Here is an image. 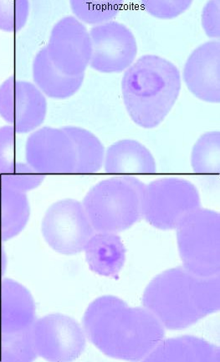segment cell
I'll return each mask as SVG.
<instances>
[{"instance_id": "cell-1", "label": "cell", "mask_w": 220, "mask_h": 362, "mask_svg": "<svg viewBox=\"0 0 220 362\" xmlns=\"http://www.w3.org/2000/svg\"><path fill=\"white\" fill-rule=\"evenodd\" d=\"M82 325L85 334L97 349L120 360L145 361L165 337L164 325L150 310L130 307L112 296L91 303Z\"/></svg>"}, {"instance_id": "cell-2", "label": "cell", "mask_w": 220, "mask_h": 362, "mask_svg": "<svg viewBox=\"0 0 220 362\" xmlns=\"http://www.w3.org/2000/svg\"><path fill=\"white\" fill-rule=\"evenodd\" d=\"M142 305L166 329L191 327L219 310V275L200 277L183 266L166 270L147 285Z\"/></svg>"}, {"instance_id": "cell-3", "label": "cell", "mask_w": 220, "mask_h": 362, "mask_svg": "<svg viewBox=\"0 0 220 362\" xmlns=\"http://www.w3.org/2000/svg\"><path fill=\"white\" fill-rule=\"evenodd\" d=\"M181 89V75L171 62L155 55L138 59L126 70L122 90L130 117L138 125L152 129L172 110Z\"/></svg>"}, {"instance_id": "cell-4", "label": "cell", "mask_w": 220, "mask_h": 362, "mask_svg": "<svg viewBox=\"0 0 220 362\" xmlns=\"http://www.w3.org/2000/svg\"><path fill=\"white\" fill-rule=\"evenodd\" d=\"M146 185L132 176L101 181L90 189L83 207L97 233H118L142 217Z\"/></svg>"}, {"instance_id": "cell-5", "label": "cell", "mask_w": 220, "mask_h": 362, "mask_svg": "<svg viewBox=\"0 0 220 362\" xmlns=\"http://www.w3.org/2000/svg\"><path fill=\"white\" fill-rule=\"evenodd\" d=\"M179 255L183 267L200 277H214L220 270V216L199 208L177 228Z\"/></svg>"}, {"instance_id": "cell-6", "label": "cell", "mask_w": 220, "mask_h": 362, "mask_svg": "<svg viewBox=\"0 0 220 362\" xmlns=\"http://www.w3.org/2000/svg\"><path fill=\"white\" fill-rule=\"evenodd\" d=\"M200 206L195 185L186 180L164 178L146 185L142 217L157 228L173 230Z\"/></svg>"}, {"instance_id": "cell-7", "label": "cell", "mask_w": 220, "mask_h": 362, "mask_svg": "<svg viewBox=\"0 0 220 362\" xmlns=\"http://www.w3.org/2000/svg\"><path fill=\"white\" fill-rule=\"evenodd\" d=\"M42 229L49 246L65 255L82 252L95 232L83 206L73 199H65L49 206Z\"/></svg>"}, {"instance_id": "cell-8", "label": "cell", "mask_w": 220, "mask_h": 362, "mask_svg": "<svg viewBox=\"0 0 220 362\" xmlns=\"http://www.w3.org/2000/svg\"><path fill=\"white\" fill-rule=\"evenodd\" d=\"M47 52L52 64L62 74L85 75L92 55L91 35L75 17L62 18L53 27Z\"/></svg>"}, {"instance_id": "cell-9", "label": "cell", "mask_w": 220, "mask_h": 362, "mask_svg": "<svg viewBox=\"0 0 220 362\" xmlns=\"http://www.w3.org/2000/svg\"><path fill=\"white\" fill-rule=\"evenodd\" d=\"M35 351L49 361L78 359L86 348V337L71 317L53 314L35 321L33 328Z\"/></svg>"}, {"instance_id": "cell-10", "label": "cell", "mask_w": 220, "mask_h": 362, "mask_svg": "<svg viewBox=\"0 0 220 362\" xmlns=\"http://www.w3.org/2000/svg\"><path fill=\"white\" fill-rule=\"evenodd\" d=\"M47 102L37 86L13 76L0 86V116L18 134L38 128L46 119Z\"/></svg>"}, {"instance_id": "cell-11", "label": "cell", "mask_w": 220, "mask_h": 362, "mask_svg": "<svg viewBox=\"0 0 220 362\" xmlns=\"http://www.w3.org/2000/svg\"><path fill=\"white\" fill-rule=\"evenodd\" d=\"M92 55L90 66L103 74L122 72L131 66L137 57L136 39L127 26L118 21L92 27L90 30Z\"/></svg>"}, {"instance_id": "cell-12", "label": "cell", "mask_w": 220, "mask_h": 362, "mask_svg": "<svg viewBox=\"0 0 220 362\" xmlns=\"http://www.w3.org/2000/svg\"><path fill=\"white\" fill-rule=\"evenodd\" d=\"M27 164L39 174H75L76 152L63 129L44 127L31 134L25 146Z\"/></svg>"}, {"instance_id": "cell-13", "label": "cell", "mask_w": 220, "mask_h": 362, "mask_svg": "<svg viewBox=\"0 0 220 362\" xmlns=\"http://www.w3.org/2000/svg\"><path fill=\"white\" fill-rule=\"evenodd\" d=\"M220 42L211 40L197 47L188 58L183 80L190 92L201 100L220 101Z\"/></svg>"}, {"instance_id": "cell-14", "label": "cell", "mask_w": 220, "mask_h": 362, "mask_svg": "<svg viewBox=\"0 0 220 362\" xmlns=\"http://www.w3.org/2000/svg\"><path fill=\"white\" fill-rule=\"evenodd\" d=\"M35 321V301L28 289L15 280L2 279L0 291V337L33 333Z\"/></svg>"}, {"instance_id": "cell-15", "label": "cell", "mask_w": 220, "mask_h": 362, "mask_svg": "<svg viewBox=\"0 0 220 362\" xmlns=\"http://www.w3.org/2000/svg\"><path fill=\"white\" fill-rule=\"evenodd\" d=\"M145 361L219 362V347L192 336L161 339Z\"/></svg>"}, {"instance_id": "cell-16", "label": "cell", "mask_w": 220, "mask_h": 362, "mask_svg": "<svg viewBox=\"0 0 220 362\" xmlns=\"http://www.w3.org/2000/svg\"><path fill=\"white\" fill-rule=\"evenodd\" d=\"M105 171L111 175H151L156 172L154 156L142 144L124 139L107 149Z\"/></svg>"}, {"instance_id": "cell-17", "label": "cell", "mask_w": 220, "mask_h": 362, "mask_svg": "<svg viewBox=\"0 0 220 362\" xmlns=\"http://www.w3.org/2000/svg\"><path fill=\"white\" fill-rule=\"evenodd\" d=\"M90 269L99 275L118 279L126 261V248L116 233H97L84 249Z\"/></svg>"}, {"instance_id": "cell-18", "label": "cell", "mask_w": 220, "mask_h": 362, "mask_svg": "<svg viewBox=\"0 0 220 362\" xmlns=\"http://www.w3.org/2000/svg\"><path fill=\"white\" fill-rule=\"evenodd\" d=\"M33 79L37 87L47 97L65 99L73 96L82 87L85 75L67 76L52 64L47 47L39 49L33 62Z\"/></svg>"}, {"instance_id": "cell-19", "label": "cell", "mask_w": 220, "mask_h": 362, "mask_svg": "<svg viewBox=\"0 0 220 362\" xmlns=\"http://www.w3.org/2000/svg\"><path fill=\"white\" fill-rule=\"evenodd\" d=\"M30 214L25 193L0 182V238L2 241L19 235L28 223Z\"/></svg>"}, {"instance_id": "cell-20", "label": "cell", "mask_w": 220, "mask_h": 362, "mask_svg": "<svg viewBox=\"0 0 220 362\" xmlns=\"http://www.w3.org/2000/svg\"><path fill=\"white\" fill-rule=\"evenodd\" d=\"M73 139L76 152L75 174H94L101 170L105 149L95 135L79 127L63 128Z\"/></svg>"}, {"instance_id": "cell-21", "label": "cell", "mask_w": 220, "mask_h": 362, "mask_svg": "<svg viewBox=\"0 0 220 362\" xmlns=\"http://www.w3.org/2000/svg\"><path fill=\"white\" fill-rule=\"evenodd\" d=\"M220 134L209 132L197 140L191 156V164L195 173L215 175L220 172Z\"/></svg>"}, {"instance_id": "cell-22", "label": "cell", "mask_w": 220, "mask_h": 362, "mask_svg": "<svg viewBox=\"0 0 220 362\" xmlns=\"http://www.w3.org/2000/svg\"><path fill=\"white\" fill-rule=\"evenodd\" d=\"M76 19L89 25H102L110 22L122 10L121 0H71L70 2Z\"/></svg>"}, {"instance_id": "cell-23", "label": "cell", "mask_w": 220, "mask_h": 362, "mask_svg": "<svg viewBox=\"0 0 220 362\" xmlns=\"http://www.w3.org/2000/svg\"><path fill=\"white\" fill-rule=\"evenodd\" d=\"M33 333L0 337V360L3 362H30L37 359Z\"/></svg>"}, {"instance_id": "cell-24", "label": "cell", "mask_w": 220, "mask_h": 362, "mask_svg": "<svg viewBox=\"0 0 220 362\" xmlns=\"http://www.w3.org/2000/svg\"><path fill=\"white\" fill-rule=\"evenodd\" d=\"M30 3L26 0H0V30L17 33L28 21Z\"/></svg>"}, {"instance_id": "cell-25", "label": "cell", "mask_w": 220, "mask_h": 362, "mask_svg": "<svg viewBox=\"0 0 220 362\" xmlns=\"http://www.w3.org/2000/svg\"><path fill=\"white\" fill-rule=\"evenodd\" d=\"M44 180V175L38 173L27 163L19 162L11 170L0 175L3 185L25 193L37 188Z\"/></svg>"}, {"instance_id": "cell-26", "label": "cell", "mask_w": 220, "mask_h": 362, "mask_svg": "<svg viewBox=\"0 0 220 362\" xmlns=\"http://www.w3.org/2000/svg\"><path fill=\"white\" fill-rule=\"evenodd\" d=\"M18 133L12 126L0 128V175L11 170L18 163Z\"/></svg>"}, {"instance_id": "cell-27", "label": "cell", "mask_w": 220, "mask_h": 362, "mask_svg": "<svg viewBox=\"0 0 220 362\" xmlns=\"http://www.w3.org/2000/svg\"><path fill=\"white\" fill-rule=\"evenodd\" d=\"M141 4L146 11L152 16L159 19H173L190 8L192 1V0H167V1L145 0Z\"/></svg>"}, {"instance_id": "cell-28", "label": "cell", "mask_w": 220, "mask_h": 362, "mask_svg": "<svg viewBox=\"0 0 220 362\" xmlns=\"http://www.w3.org/2000/svg\"><path fill=\"white\" fill-rule=\"evenodd\" d=\"M219 21L220 1L219 0H212L205 4L203 13H202V25L209 37L219 38Z\"/></svg>"}, {"instance_id": "cell-29", "label": "cell", "mask_w": 220, "mask_h": 362, "mask_svg": "<svg viewBox=\"0 0 220 362\" xmlns=\"http://www.w3.org/2000/svg\"><path fill=\"white\" fill-rule=\"evenodd\" d=\"M2 276L0 275V291H1Z\"/></svg>"}]
</instances>
